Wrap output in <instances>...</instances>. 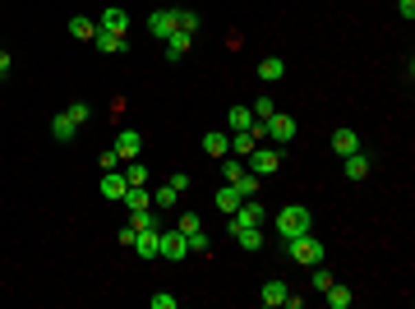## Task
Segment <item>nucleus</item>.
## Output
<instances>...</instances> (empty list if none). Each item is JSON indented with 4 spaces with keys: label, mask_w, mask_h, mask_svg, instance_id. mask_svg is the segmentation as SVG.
I'll list each match as a JSON object with an SVG mask.
<instances>
[{
    "label": "nucleus",
    "mask_w": 415,
    "mask_h": 309,
    "mask_svg": "<svg viewBox=\"0 0 415 309\" xmlns=\"http://www.w3.org/2000/svg\"><path fill=\"white\" fill-rule=\"evenodd\" d=\"M273 226H277L281 240H291V235H309V231H314V213H309L305 203H286V208L273 217Z\"/></svg>",
    "instance_id": "obj_1"
},
{
    "label": "nucleus",
    "mask_w": 415,
    "mask_h": 309,
    "mask_svg": "<svg viewBox=\"0 0 415 309\" xmlns=\"http://www.w3.org/2000/svg\"><path fill=\"white\" fill-rule=\"evenodd\" d=\"M281 249H286V259L291 263H305V268H314V263L328 259V249H323V240L314 231L309 235H291V240H281Z\"/></svg>",
    "instance_id": "obj_2"
},
{
    "label": "nucleus",
    "mask_w": 415,
    "mask_h": 309,
    "mask_svg": "<svg viewBox=\"0 0 415 309\" xmlns=\"http://www.w3.org/2000/svg\"><path fill=\"white\" fill-rule=\"evenodd\" d=\"M157 245H162V259H171V263L189 259V240H184V231H175L171 222H162V226H157Z\"/></svg>",
    "instance_id": "obj_3"
},
{
    "label": "nucleus",
    "mask_w": 415,
    "mask_h": 309,
    "mask_svg": "<svg viewBox=\"0 0 415 309\" xmlns=\"http://www.w3.org/2000/svg\"><path fill=\"white\" fill-rule=\"evenodd\" d=\"M259 222H268V208L259 203V194L254 199H240V208L226 217V226H231V235L240 231V226H259Z\"/></svg>",
    "instance_id": "obj_4"
},
{
    "label": "nucleus",
    "mask_w": 415,
    "mask_h": 309,
    "mask_svg": "<svg viewBox=\"0 0 415 309\" xmlns=\"http://www.w3.org/2000/svg\"><path fill=\"white\" fill-rule=\"evenodd\" d=\"M263 139H273L277 148H286V143L295 139V120L291 116H281V111H273V116L263 120Z\"/></svg>",
    "instance_id": "obj_5"
},
{
    "label": "nucleus",
    "mask_w": 415,
    "mask_h": 309,
    "mask_svg": "<svg viewBox=\"0 0 415 309\" xmlns=\"http://www.w3.org/2000/svg\"><path fill=\"white\" fill-rule=\"evenodd\" d=\"M281 167V148H254V153L245 157V171H254V175H273V171Z\"/></svg>",
    "instance_id": "obj_6"
},
{
    "label": "nucleus",
    "mask_w": 415,
    "mask_h": 309,
    "mask_svg": "<svg viewBox=\"0 0 415 309\" xmlns=\"http://www.w3.org/2000/svg\"><path fill=\"white\" fill-rule=\"evenodd\" d=\"M97 189H102V199H107V203H120V199H125V189H129V180H125V171H107Z\"/></svg>",
    "instance_id": "obj_7"
},
{
    "label": "nucleus",
    "mask_w": 415,
    "mask_h": 309,
    "mask_svg": "<svg viewBox=\"0 0 415 309\" xmlns=\"http://www.w3.org/2000/svg\"><path fill=\"white\" fill-rule=\"evenodd\" d=\"M138 148H143V134H138V129H120V134H116V157H120V162H134Z\"/></svg>",
    "instance_id": "obj_8"
},
{
    "label": "nucleus",
    "mask_w": 415,
    "mask_h": 309,
    "mask_svg": "<svg viewBox=\"0 0 415 309\" xmlns=\"http://www.w3.org/2000/svg\"><path fill=\"white\" fill-rule=\"evenodd\" d=\"M138 254V259H162V245H157V226H148V231H134V245H129Z\"/></svg>",
    "instance_id": "obj_9"
},
{
    "label": "nucleus",
    "mask_w": 415,
    "mask_h": 309,
    "mask_svg": "<svg viewBox=\"0 0 415 309\" xmlns=\"http://www.w3.org/2000/svg\"><path fill=\"white\" fill-rule=\"evenodd\" d=\"M92 47L102 51V56H125V51H129V37H125V32H97Z\"/></svg>",
    "instance_id": "obj_10"
},
{
    "label": "nucleus",
    "mask_w": 415,
    "mask_h": 309,
    "mask_svg": "<svg viewBox=\"0 0 415 309\" xmlns=\"http://www.w3.org/2000/svg\"><path fill=\"white\" fill-rule=\"evenodd\" d=\"M148 32H153V37H162V42H167L171 32H175V10H153V14H148Z\"/></svg>",
    "instance_id": "obj_11"
},
{
    "label": "nucleus",
    "mask_w": 415,
    "mask_h": 309,
    "mask_svg": "<svg viewBox=\"0 0 415 309\" xmlns=\"http://www.w3.org/2000/svg\"><path fill=\"white\" fill-rule=\"evenodd\" d=\"M97 32H129V14H125L120 5L102 10V19H97Z\"/></svg>",
    "instance_id": "obj_12"
},
{
    "label": "nucleus",
    "mask_w": 415,
    "mask_h": 309,
    "mask_svg": "<svg viewBox=\"0 0 415 309\" xmlns=\"http://www.w3.org/2000/svg\"><path fill=\"white\" fill-rule=\"evenodd\" d=\"M189 47H194V32H180V28H175V32L167 37V61H171V65H180Z\"/></svg>",
    "instance_id": "obj_13"
},
{
    "label": "nucleus",
    "mask_w": 415,
    "mask_h": 309,
    "mask_svg": "<svg viewBox=\"0 0 415 309\" xmlns=\"http://www.w3.org/2000/svg\"><path fill=\"white\" fill-rule=\"evenodd\" d=\"M203 153L222 162V157L231 153V134H222V129H208V134H203Z\"/></svg>",
    "instance_id": "obj_14"
},
{
    "label": "nucleus",
    "mask_w": 415,
    "mask_h": 309,
    "mask_svg": "<svg viewBox=\"0 0 415 309\" xmlns=\"http://www.w3.org/2000/svg\"><path fill=\"white\" fill-rule=\"evenodd\" d=\"M323 300H328V309H351L355 305V291H351V286H341V281H332V286L323 291Z\"/></svg>",
    "instance_id": "obj_15"
},
{
    "label": "nucleus",
    "mask_w": 415,
    "mask_h": 309,
    "mask_svg": "<svg viewBox=\"0 0 415 309\" xmlns=\"http://www.w3.org/2000/svg\"><path fill=\"white\" fill-rule=\"evenodd\" d=\"M74 134H78V125L70 120L65 111H61V116H51V139H56V143H74Z\"/></svg>",
    "instance_id": "obj_16"
},
{
    "label": "nucleus",
    "mask_w": 415,
    "mask_h": 309,
    "mask_svg": "<svg viewBox=\"0 0 415 309\" xmlns=\"http://www.w3.org/2000/svg\"><path fill=\"white\" fill-rule=\"evenodd\" d=\"M286 291H291V286H286V281H281V277H273V281H263V286H259V300H263V305H281V300H286Z\"/></svg>",
    "instance_id": "obj_17"
},
{
    "label": "nucleus",
    "mask_w": 415,
    "mask_h": 309,
    "mask_svg": "<svg viewBox=\"0 0 415 309\" xmlns=\"http://www.w3.org/2000/svg\"><path fill=\"white\" fill-rule=\"evenodd\" d=\"M332 153H337V157L360 153V134H355V129H337V134H332Z\"/></svg>",
    "instance_id": "obj_18"
},
{
    "label": "nucleus",
    "mask_w": 415,
    "mask_h": 309,
    "mask_svg": "<svg viewBox=\"0 0 415 309\" xmlns=\"http://www.w3.org/2000/svg\"><path fill=\"white\" fill-rule=\"evenodd\" d=\"M120 203L129 208V213H138V208H153V194H148V185H129Z\"/></svg>",
    "instance_id": "obj_19"
},
{
    "label": "nucleus",
    "mask_w": 415,
    "mask_h": 309,
    "mask_svg": "<svg viewBox=\"0 0 415 309\" xmlns=\"http://www.w3.org/2000/svg\"><path fill=\"white\" fill-rule=\"evenodd\" d=\"M346 162V180H365L369 175V153L360 148V153H351V157H341Z\"/></svg>",
    "instance_id": "obj_20"
},
{
    "label": "nucleus",
    "mask_w": 415,
    "mask_h": 309,
    "mask_svg": "<svg viewBox=\"0 0 415 309\" xmlns=\"http://www.w3.org/2000/svg\"><path fill=\"white\" fill-rule=\"evenodd\" d=\"M213 203H217V213H222V217H231L235 208H240V194H235V185H222L213 194Z\"/></svg>",
    "instance_id": "obj_21"
},
{
    "label": "nucleus",
    "mask_w": 415,
    "mask_h": 309,
    "mask_svg": "<svg viewBox=\"0 0 415 309\" xmlns=\"http://www.w3.org/2000/svg\"><path fill=\"white\" fill-rule=\"evenodd\" d=\"M235 245L249 249V254H259V249H263V231H259V226H240V231H235Z\"/></svg>",
    "instance_id": "obj_22"
},
{
    "label": "nucleus",
    "mask_w": 415,
    "mask_h": 309,
    "mask_svg": "<svg viewBox=\"0 0 415 309\" xmlns=\"http://www.w3.org/2000/svg\"><path fill=\"white\" fill-rule=\"evenodd\" d=\"M70 32H74L78 42H92V37H97V19H83V14H74V19H70Z\"/></svg>",
    "instance_id": "obj_23"
},
{
    "label": "nucleus",
    "mask_w": 415,
    "mask_h": 309,
    "mask_svg": "<svg viewBox=\"0 0 415 309\" xmlns=\"http://www.w3.org/2000/svg\"><path fill=\"white\" fill-rule=\"evenodd\" d=\"M281 74H286V65H281V56H268V61L259 65V78H263V83H277Z\"/></svg>",
    "instance_id": "obj_24"
},
{
    "label": "nucleus",
    "mask_w": 415,
    "mask_h": 309,
    "mask_svg": "<svg viewBox=\"0 0 415 309\" xmlns=\"http://www.w3.org/2000/svg\"><path fill=\"white\" fill-rule=\"evenodd\" d=\"M226 125H231V134H235V129H249V125H254V111H249V107H231L226 111Z\"/></svg>",
    "instance_id": "obj_25"
},
{
    "label": "nucleus",
    "mask_w": 415,
    "mask_h": 309,
    "mask_svg": "<svg viewBox=\"0 0 415 309\" xmlns=\"http://www.w3.org/2000/svg\"><path fill=\"white\" fill-rule=\"evenodd\" d=\"M240 175H245V157H222V180H226V185H231V180H240Z\"/></svg>",
    "instance_id": "obj_26"
},
{
    "label": "nucleus",
    "mask_w": 415,
    "mask_h": 309,
    "mask_svg": "<svg viewBox=\"0 0 415 309\" xmlns=\"http://www.w3.org/2000/svg\"><path fill=\"white\" fill-rule=\"evenodd\" d=\"M231 185H235V194H240V199H254V194H259V175H254V171H245V175H240V180H231Z\"/></svg>",
    "instance_id": "obj_27"
},
{
    "label": "nucleus",
    "mask_w": 415,
    "mask_h": 309,
    "mask_svg": "<svg viewBox=\"0 0 415 309\" xmlns=\"http://www.w3.org/2000/svg\"><path fill=\"white\" fill-rule=\"evenodd\" d=\"M175 199H180V194H175V189H171V185L153 189V208H157V213H162V208H175Z\"/></svg>",
    "instance_id": "obj_28"
},
{
    "label": "nucleus",
    "mask_w": 415,
    "mask_h": 309,
    "mask_svg": "<svg viewBox=\"0 0 415 309\" xmlns=\"http://www.w3.org/2000/svg\"><path fill=\"white\" fill-rule=\"evenodd\" d=\"M125 180H129V185H148V167H143V162H129V167H125Z\"/></svg>",
    "instance_id": "obj_29"
},
{
    "label": "nucleus",
    "mask_w": 415,
    "mask_h": 309,
    "mask_svg": "<svg viewBox=\"0 0 415 309\" xmlns=\"http://www.w3.org/2000/svg\"><path fill=\"white\" fill-rule=\"evenodd\" d=\"M175 28L180 32H199V14H194V10H175Z\"/></svg>",
    "instance_id": "obj_30"
},
{
    "label": "nucleus",
    "mask_w": 415,
    "mask_h": 309,
    "mask_svg": "<svg viewBox=\"0 0 415 309\" xmlns=\"http://www.w3.org/2000/svg\"><path fill=\"white\" fill-rule=\"evenodd\" d=\"M171 226H175V231H184V235H189V231H199V226H203V217H199V213H184V217H175Z\"/></svg>",
    "instance_id": "obj_31"
},
{
    "label": "nucleus",
    "mask_w": 415,
    "mask_h": 309,
    "mask_svg": "<svg viewBox=\"0 0 415 309\" xmlns=\"http://www.w3.org/2000/svg\"><path fill=\"white\" fill-rule=\"evenodd\" d=\"M184 240H189V254H208V231H203V226L199 231H189Z\"/></svg>",
    "instance_id": "obj_32"
},
{
    "label": "nucleus",
    "mask_w": 415,
    "mask_h": 309,
    "mask_svg": "<svg viewBox=\"0 0 415 309\" xmlns=\"http://www.w3.org/2000/svg\"><path fill=\"white\" fill-rule=\"evenodd\" d=\"M148 305H153V309H175V305H180V295H171V291H157V295H148Z\"/></svg>",
    "instance_id": "obj_33"
},
{
    "label": "nucleus",
    "mask_w": 415,
    "mask_h": 309,
    "mask_svg": "<svg viewBox=\"0 0 415 309\" xmlns=\"http://www.w3.org/2000/svg\"><path fill=\"white\" fill-rule=\"evenodd\" d=\"M249 111H254V120H268V116L277 111V102H273V97H259V102H254Z\"/></svg>",
    "instance_id": "obj_34"
},
{
    "label": "nucleus",
    "mask_w": 415,
    "mask_h": 309,
    "mask_svg": "<svg viewBox=\"0 0 415 309\" xmlns=\"http://www.w3.org/2000/svg\"><path fill=\"white\" fill-rule=\"evenodd\" d=\"M328 286H332V273L323 263H314V291H328Z\"/></svg>",
    "instance_id": "obj_35"
},
{
    "label": "nucleus",
    "mask_w": 415,
    "mask_h": 309,
    "mask_svg": "<svg viewBox=\"0 0 415 309\" xmlns=\"http://www.w3.org/2000/svg\"><path fill=\"white\" fill-rule=\"evenodd\" d=\"M65 116H70V120H74V125H83V120H88V116H92V111H88V102H74V107L65 111Z\"/></svg>",
    "instance_id": "obj_36"
},
{
    "label": "nucleus",
    "mask_w": 415,
    "mask_h": 309,
    "mask_svg": "<svg viewBox=\"0 0 415 309\" xmlns=\"http://www.w3.org/2000/svg\"><path fill=\"white\" fill-rule=\"evenodd\" d=\"M167 185H171V189H175V194H184V189H189V175H184V171H175V175H171Z\"/></svg>",
    "instance_id": "obj_37"
},
{
    "label": "nucleus",
    "mask_w": 415,
    "mask_h": 309,
    "mask_svg": "<svg viewBox=\"0 0 415 309\" xmlns=\"http://www.w3.org/2000/svg\"><path fill=\"white\" fill-rule=\"evenodd\" d=\"M397 14L411 23V19H415V0H397Z\"/></svg>",
    "instance_id": "obj_38"
},
{
    "label": "nucleus",
    "mask_w": 415,
    "mask_h": 309,
    "mask_svg": "<svg viewBox=\"0 0 415 309\" xmlns=\"http://www.w3.org/2000/svg\"><path fill=\"white\" fill-rule=\"evenodd\" d=\"M120 167V157H116V148H107V153H102V171H116Z\"/></svg>",
    "instance_id": "obj_39"
},
{
    "label": "nucleus",
    "mask_w": 415,
    "mask_h": 309,
    "mask_svg": "<svg viewBox=\"0 0 415 309\" xmlns=\"http://www.w3.org/2000/svg\"><path fill=\"white\" fill-rule=\"evenodd\" d=\"M10 65H14L10 61V51H0V74H10Z\"/></svg>",
    "instance_id": "obj_40"
}]
</instances>
